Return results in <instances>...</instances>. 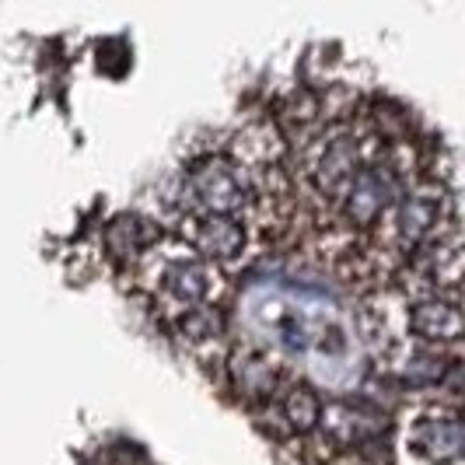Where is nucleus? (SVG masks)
I'll use <instances>...</instances> for the list:
<instances>
[{"label":"nucleus","mask_w":465,"mask_h":465,"mask_svg":"<svg viewBox=\"0 0 465 465\" xmlns=\"http://www.w3.org/2000/svg\"><path fill=\"white\" fill-rule=\"evenodd\" d=\"M378 140L381 137L364 123H329L312 143L291 151V158H298V186L329 210L357 175V168L368 162Z\"/></svg>","instance_id":"obj_1"},{"label":"nucleus","mask_w":465,"mask_h":465,"mask_svg":"<svg viewBox=\"0 0 465 465\" xmlns=\"http://www.w3.org/2000/svg\"><path fill=\"white\" fill-rule=\"evenodd\" d=\"M451 213H455L451 189L444 186L441 179H420L417 175L392 200V207L381 213L374 232L364 234V238L371 242V252H381V259H389L392 270H399L406 262V256L417 249L420 242H427L438 232Z\"/></svg>","instance_id":"obj_2"},{"label":"nucleus","mask_w":465,"mask_h":465,"mask_svg":"<svg viewBox=\"0 0 465 465\" xmlns=\"http://www.w3.org/2000/svg\"><path fill=\"white\" fill-rule=\"evenodd\" d=\"M130 270L143 287V294L158 308H164L168 319L179 315L183 308H193V304L217 302L213 298L217 287H221L217 283V266L207 262L203 256H196L186 242H179V245L158 242Z\"/></svg>","instance_id":"obj_3"},{"label":"nucleus","mask_w":465,"mask_h":465,"mask_svg":"<svg viewBox=\"0 0 465 465\" xmlns=\"http://www.w3.org/2000/svg\"><path fill=\"white\" fill-rule=\"evenodd\" d=\"M256 200L252 175L232 154H203L186 164L183 207L186 213H238L249 217Z\"/></svg>","instance_id":"obj_4"},{"label":"nucleus","mask_w":465,"mask_h":465,"mask_svg":"<svg viewBox=\"0 0 465 465\" xmlns=\"http://www.w3.org/2000/svg\"><path fill=\"white\" fill-rule=\"evenodd\" d=\"M462 224L459 213H451L438 232L406 256L399 266V277L410 287V298L420 294H462Z\"/></svg>","instance_id":"obj_5"},{"label":"nucleus","mask_w":465,"mask_h":465,"mask_svg":"<svg viewBox=\"0 0 465 465\" xmlns=\"http://www.w3.org/2000/svg\"><path fill=\"white\" fill-rule=\"evenodd\" d=\"M402 455L417 465H462V420L459 406H427L406 420Z\"/></svg>","instance_id":"obj_6"},{"label":"nucleus","mask_w":465,"mask_h":465,"mask_svg":"<svg viewBox=\"0 0 465 465\" xmlns=\"http://www.w3.org/2000/svg\"><path fill=\"white\" fill-rule=\"evenodd\" d=\"M183 238L196 256L213 266H228L249 249V221L238 213H186Z\"/></svg>","instance_id":"obj_7"},{"label":"nucleus","mask_w":465,"mask_h":465,"mask_svg":"<svg viewBox=\"0 0 465 465\" xmlns=\"http://www.w3.org/2000/svg\"><path fill=\"white\" fill-rule=\"evenodd\" d=\"M402 326L420 343L459 347L465 336L462 294H420L402 308Z\"/></svg>","instance_id":"obj_8"},{"label":"nucleus","mask_w":465,"mask_h":465,"mask_svg":"<svg viewBox=\"0 0 465 465\" xmlns=\"http://www.w3.org/2000/svg\"><path fill=\"white\" fill-rule=\"evenodd\" d=\"M221 368H224V378L232 381L234 396L252 410H266L270 399L277 396V389L283 385V371L277 368V361L259 347L224 350Z\"/></svg>","instance_id":"obj_9"},{"label":"nucleus","mask_w":465,"mask_h":465,"mask_svg":"<svg viewBox=\"0 0 465 465\" xmlns=\"http://www.w3.org/2000/svg\"><path fill=\"white\" fill-rule=\"evenodd\" d=\"M389 427V417L378 406H357V402H322L319 434L340 451H361L368 444L381 441V430Z\"/></svg>","instance_id":"obj_10"},{"label":"nucleus","mask_w":465,"mask_h":465,"mask_svg":"<svg viewBox=\"0 0 465 465\" xmlns=\"http://www.w3.org/2000/svg\"><path fill=\"white\" fill-rule=\"evenodd\" d=\"M232 158L249 175H262V172H273V168H287L291 164V147L280 137L273 123H252V126L234 134Z\"/></svg>","instance_id":"obj_11"},{"label":"nucleus","mask_w":465,"mask_h":465,"mask_svg":"<svg viewBox=\"0 0 465 465\" xmlns=\"http://www.w3.org/2000/svg\"><path fill=\"white\" fill-rule=\"evenodd\" d=\"M451 368H459L455 347H434V343L417 340L402 353H396L392 374H396V381L410 385V389H438Z\"/></svg>","instance_id":"obj_12"},{"label":"nucleus","mask_w":465,"mask_h":465,"mask_svg":"<svg viewBox=\"0 0 465 465\" xmlns=\"http://www.w3.org/2000/svg\"><path fill=\"white\" fill-rule=\"evenodd\" d=\"M280 420V430L287 438H312L315 427H319V417H322V396L308 385V381H287L277 389V396L270 399V406Z\"/></svg>","instance_id":"obj_13"},{"label":"nucleus","mask_w":465,"mask_h":465,"mask_svg":"<svg viewBox=\"0 0 465 465\" xmlns=\"http://www.w3.org/2000/svg\"><path fill=\"white\" fill-rule=\"evenodd\" d=\"M158 242H162V232H158L147 217H140V213H119L116 221L105 228V249H109L113 259H119L126 270H130L151 245H158Z\"/></svg>","instance_id":"obj_14"},{"label":"nucleus","mask_w":465,"mask_h":465,"mask_svg":"<svg viewBox=\"0 0 465 465\" xmlns=\"http://www.w3.org/2000/svg\"><path fill=\"white\" fill-rule=\"evenodd\" d=\"M168 322H172V329H175V336L193 350H207L224 340V312H221L213 302L183 308V312L172 315Z\"/></svg>","instance_id":"obj_15"}]
</instances>
